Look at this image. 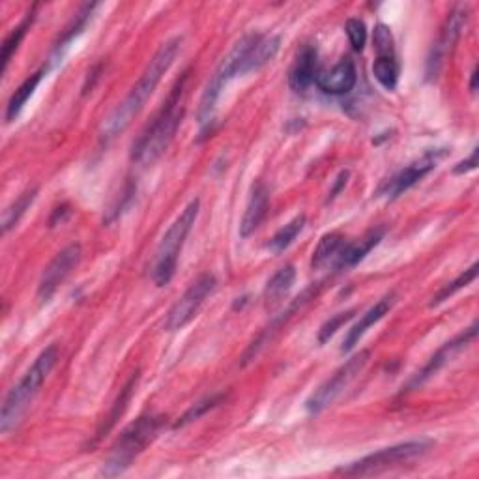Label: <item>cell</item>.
Segmentation results:
<instances>
[{
	"label": "cell",
	"mask_w": 479,
	"mask_h": 479,
	"mask_svg": "<svg viewBox=\"0 0 479 479\" xmlns=\"http://www.w3.org/2000/svg\"><path fill=\"white\" fill-rule=\"evenodd\" d=\"M180 45H182L180 38H172L157 49V52L148 62L143 76L139 77L137 84L132 88L130 94L124 98L122 103L116 105L115 111L108 118L103 120L101 128H100L101 143H105V145L111 143L116 135H120L124 130L130 126L132 120L139 115V111L145 108V103L154 94L156 86L169 72V68L172 66L176 55H179Z\"/></svg>",
	"instance_id": "cell-1"
},
{
	"label": "cell",
	"mask_w": 479,
	"mask_h": 479,
	"mask_svg": "<svg viewBox=\"0 0 479 479\" xmlns=\"http://www.w3.org/2000/svg\"><path fill=\"white\" fill-rule=\"evenodd\" d=\"M188 79L189 72H186L179 81H176L171 94L164 101L162 109L156 113V116L145 128V132L135 140V145L132 148L133 164L140 167H148L156 164L172 143V139L176 132H179V126L184 116V94Z\"/></svg>",
	"instance_id": "cell-2"
},
{
	"label": "cell",
	"mask_w": 479,
	"mask_h": 479,
	"mask_svg": "<svg viewBox=\"0 0 479 479\" xmlns=\"http://www.w3.org/2000/svg\"><path fill=\"white\" fill-rule=\"evenodd\" d=\"M59 362V347L49 345L40 356L30 365V369L25 372L23 379L17 382L3 403V411H0V431L4 435L10 433L20 425L21 418L28 411L30 403L38 395L40 387L44 386L49 372Z\"/></svg>",
	"instance_id": "cell-3"
},
{
	"label": "cell",
	"mask_w": 479,
	"mask_h": 479,
	"mask_svg": "<svg viewBox=\"0 0 479 479\" xmlns=\"http://www.w3.org/2000/svg\"><path fill=\"white\" fill-rule=\"evenodd\" d=\"M165 418L162 416H140L137 421L128 425L113 443L108 460L103 463L101 475H118L126 472L133 460L143 453L162 431Z\"/></svg>",
	"instance_id": "cell-4"
},
{
	"label": "cell",
	"mask_w": 479,
	"mask_h": 479,
	"mask_svg": "<svg viewBox=\"0 0 479 479\" xmlns=\"http://www.w3.org/2000/svg\"><path fill=\"white\" fill-rule=\"evenodd\" d=\"M201 210V201L193 199L184 210L182 214L174 220V223L169 227L165 236L157 245L154 266H152V277L157 287H165L171 283V279L176 274V266H179V257L184 247V242L193 228L195 221H197Z\"/></svg>",
	"instance_id": "cell-5"
},
{
	"label": "cell",
	"mask_w": 479,
	"mask_h": 479,
	"mask_svg": "<svg viewBox=\"0 0 479 479\" xmlns=\"http://www.w3.org/2000/svg\"><path fill=\"white\" fill-rule=\"evenodd\" d=\"M255 38H257L255 32L245 34V36L233 49H230L228 55L221 60L220 68L216 69V74L212 76V79L208 81L206 91H204L203 100H201V108H199V122L201 124H206L212 118V115H214L216 103L221 96V91L228 84V81H233L235 77L242 76L243 60L247 57V51L251 49Z\"/></svg>",
	"instance_id": "cell-6"
},
{
	"label": "cell",
	"mask_w": 479,
	"mask_h": 479,
	"mask_svg": "<svg viewBox=\"0 0 479 479\" xmlns=\"http://www.w3.org/2000/svg\"><path fill=\"white\" fill-rule=\"evenodd\" d=\"M367 362H369V350H362L356 354V356H352L347 363H343L333 372L331 379H328L324 384L318 386V389H315L311 397L306 401L307 412L315 416L326 411L328 406H331L352 384V380L360 375L363 367L367 365Z\"/></svg>",
	"instance_id": "cell-7"
},
{
	"label": "cell",
	"mask_w": 479,
	"mask_h": 479,
	"mask_svg": "<svg viewBox=\"0 0 479 479\" xmlns=\"http://www.w3.org/2000/svg\"><path fill=\"white\" fill-rule=\"evenodd\" d=\"M429 448H431V442H425V440L404 442V443H399V446L384 448L377 453H371V455L356 460V463H350L348 467H343L339 470V474H345V475L379 474L382 470L397 467L401 463H406V460H412V459L423 455Z\"/></svg>",
	"instance_id": "cell-8"
},
{
	"label": "cell",
	"mask_w": 479,
	"mask_h": 479,
	"mask_svg": "<svg viewBox=\"0 0 479 479\" xmlns=\"http://www.w3.org/2000/svg\"><path fill=\"white\" fill-rule=\"evenodd\" d=\"M216 287H218V279L212 274H203L195 279L189 285V289L184 292V296L179 298V301H176V304L169 309L165 323H164V330L179 331L184 326H188L193 318L197 316L206 298L216 291Z\"/></svg>",
	"instance_id": "cell-9"
},
{
	"label": "cell",
	"mask_w": 479,
	"mask_h": 479,
	"mask_svg": "<svg viewBox=\"0 0 479 479\" xmlns=\"http://www.w3.org/2000/svg\"><path fill=\"white\" fill-rule=\"evenodd\" d=\"M467 20H468V8L467 6H457L448 15V20H446V23H443V27L440 30V36L435 42V45L429 52V59H427V72L425 74H427L429 81L438 77L443 62H446L448 55L453 51L455 44L460 38V32H463Z\"/></svg>",
	"instance_id": "cell-10"
},
{
	"label": "cell",
	"mask_w": 479,
	"mask_h": 479,
	"mask_svg": "<svg viewBox=\"0 0 479 479\" xmlns=\"http://www.w3.org/2000/svg\"><path fill=\"white\" fill-rule=\"evenodd\" d=\"M81 245L79 243H69L68 247L51 260V264L44 270L40 285H38V299L40 304H45L52 298V294L57 292V289L66 281V277L72 274V270L81 260Z\"/></svg>",
	"instance_id": "cell-11"
},
{
	"label": "cell",
	"mask_w": 479,
	"mask_h": 479,
	"mask_svg": "<svg viewBox=\"0 0 479 479\" xmlns=\"http://www.w3.org/2000/svg\"><path fill=\"white\" fill-rule=\"evenodd\" d=\"M446 156V152H429L425 154L418 162L411 164L408 167H404L403 171H399L397 174H394L392 179H387L380 188H379V195L387 199H397L404 191H408L411 188H414L421 179H425L440 162V159Z\"/></svg>",
	"instance_id": "cell-12"
},
{
	"label": "cell",
	"mask_w": 479,
	"mask_h": 479,
	"mask_svg": "<svg viewBox=\"0 0 479 479\" xmlns=\"http://www.w3.org/2000/svg\"><path fill=\"white\" fill-rule=\"evenodd\" d=\"M475 335H477V323H474L468 330L460 331V333L455 337V339H451V341H448L446 345H443V347L435 354V356L429 360V363L425 365V367L418 372V375L411 380V384H408V387L412 389V387L421 386L425 380H429V379L435 375V372H438L443 365H446L448 362H451L460 350L467 348V347L475 339Z\"/></svg>",
	"instance_id": "cell-13"
},
{
	"label": "cell",
	"mask_w": 479,
	"mask_h": 479,
	"mask_svg": "<svg viewBox=\"0 0 479 479\" xmlns=\"http://www.w3.org/2000/svg\"><path fill=\"white\" fill-rule=\"evenodd\" d=\"M313 296H316V287H311V289H307V291L301 292V296H298V298L292 301V304L287 307L285 313H281L277 318H274V321L257 335V339H255L250 347H247V350L243 352V356H242V365H247L250 362H253V360L259 356V352L272 341V337L281 330V326L285 324V323L289 321V318H291L298 309L304 307Z\"/></svg>",
	"instance_id": "cell-14"
},
{
	"label": "cell",
	"mask_w": 479,
	"mask_h": 479,
	"mask_svg": "<svg viewBox=\"0 0 479 479\" xmlns=\"http://www.w3.org/2000/svg\"><path fill=\"white\" fill-rule=\"evenodd\" d=\"M356 81H358L356 66H354L350 59H343L333 68L324 69V72H318L316 76V86L321 88L323 92L331 96L348 94L352 88L356 86Z\"/></svg>",
	"instance_id": "cell-15"
},
{
	"label": "cell",
	"mask_w": 479,
	"mask_h": 479,
	"mask_svg": "<svg viewBox=\"0 0 479 479\" xmlns=\"http://www.w3.org/2000/svg\"><path fill=\"white\" fill-rule=\"evenodd\" d=\"M318 76V52L316 47L311 44L301 45V49L296 52L294 64L289 74V84L294 92L301 94L307 88L316 83Z\"/></svg>",
	"instance_id": "cell-16"
},
{
	"label": "cell",
	"mask_w": 479,
	"mask_h": 479,
	"mask_svg": "<svg viewBox=\"0 0 479 479\" xmlns=\"http://www.w3.org/2000/svg\"><path fill=\"white\" fill-rule=\"evenodd\" d=\"M394 304H395V294L392 292V294H386L367 313H363L360 321L348 330V333L345 337V341H343V347H341V352H350L354 347H356L360 343L362 337H363V333L372 324H377L380 321V318H384L389 313V309L394 307Z\"/></svg>",
	"instance_id": "cell-17"
},
{
	"label": "cell",
	"mask_w": 479,
	"mask_h": 479,
	"mask_svg": "<svg viewBox=\"0 0 479 479\" xmlns=\"http://www.w3.org/2000/svg\"><path fill=\"white\" fill-rule=\"evenodd\" d=\"M268 203H270V193L266 189L262 182H257L251 188L250 195V203L245 206L243 218L240 223V236L247 238L251 236L255 230L260 227L262 220L266 218V212H268Z\"/></svg>",
	"instance_id": "cell-18"
},
{
	"label": "cell",
	"mask_w": 479,
	"mask_h": 479,
	"mask_svg": "<svg viewBox=\"0 0 479 479\" xmlns=\"http://www.w3.org/2000/svg\"><path fill=\"white\" fill-rule=\"evenodd\" d=\"M384 235H386V228L379 227V228H371L369 233L358 242H347L339 259H337L335 262V268H339V270L354 268V266L362 262L369 255L372 247H377L380 243Z\"/></svg>",
	"instance_id": "cell-19"
},
{
	"label": "cell",
	"mask_w": 479,
	"mask_h": 479,
	"mask_svg": "<svg viewBox=\"0 0 479 479\" xmlns=\"http://www.w3.org/2000/svg\"><path fill=\"white\" fill-rule=\"evenodd\" d=\"M281 38L277 34H257V38L251 45V49L247 51V57L242 66V76L257 72L264 64H268L279 51Z\"/></svg>",
	"instance_id": "cell-20"
},
{
	"label": "cell",
	"mask_w": 479,
	"mask_h": 479,
	"mask_svg": "<svg viewBox=\"0 0 479 479\" xmlns=\"http://www.w3.org/2000/svg\"><path fill=\"white\" fill-rule=\"evenodd\" d=\"M294 281H296V268L292 264H287V266H283V268H279L264 287L262 298H264L266 307L277 306L279 301L291 292Z\"/></svg>",
	"instance_id": "cell-21"
},
{
	"label": "cell",
	"mask_w": 479,
	"mask_h": 479,
	"mask_svg": "<svg viewBox=\"0 0 479 479\" xmlns=\"http://www.w3.org/2000/svg\"><path fill=\"white\" fill-rule=\"evenodd\" d=\"M47 69H49L47 66L40 68L36 74H32L30 77H27L20 84V88H17V91L12 94V98H10L8 105H6V122H13L17 116L21 115V111H23V108L27 105V101L32 98L34 91H36L38 84L44 79V76L47 74Z\"/></svg>",
	"instance_id": "cell-22"
},
{
	"label": "cell",
	"mask_w": 479,
	"mask_h": 479,
	"mask_svg": "<svg viewBox=\"0 0 479 479\" xmlns=\"http://www.w3.org/2000/svg\"><path fill=\"white\" fill-rule=\"evenodd\" d=\"M347 243V238L341 233H328L318 242L316 250L313 251L311 266L315 270H321L328 264H335L339 259L343 247Z\"/></svg>",
	"instance_id": "cell-23"
},
{
	"label": "cell",
	"mask_w": 479,
	"mask_h": 479,
	"mask_svg": "<svg viewBox=\"0 0 479 479\" xmlns=\"http://www.w3.org/2000/svg\"><path fill=\"white\" fill-rule=\"evenodd\" d=\"M34 17H36V6H34L28 13L25 20L17 25L10 36L4 40V45H3V52H0V60H3V74H6V69L10 66V60L12 57L15 55V51L20 49V44L23 42V38L27 36V32L30 30L32 23H34Z\"/></svg>",
	"instance_id": "cell-24"
},
{
	"label": "cell",
	"mask_w": 479,
	"mask_h": 479,
	"mask_svg": "<svg viewBox=\"0 0 479 479\" xmlns=\"http://www.w3.org/2000/svg\"><path fill=\"white\" fill-rule=\"evenodd\" d=\"M137 380H139V372H135V375L128 380V384L120 389V395H118V399L115 401V404L111 408V414L108 416V419L103 421V425H101L100 431H98V440L101 436H105V433H109L115 427V423L120 419V416L124 414V411H126V408H128V403L132 401V395L135 392Z\"/></svg>",
	"instance_id": "cell-25"
},
{
	"label": "cell",
	"mask_w": 479,
	"mask_h": 479,
	"mask_svg": "<svg viewBox=\"0 0 479 479\" xmlns=\"http://www.w3.org/2000/svg\"><path fill=\"white\" fill-rule=\"evenodd\" d=\"M306 216L301 214V216H296L292 221H289L285 227H281L277 233L270 238L268 242V250L272 253H283L287 250V247L298 238V235L301 233V230H304L306 227Z\"/></svg>",
	"instance_id": "cell-26"
},
{
	"label": "cell",
	"mask_w": 479,
	"mask_h": 479,
	"mask_svg": "<svg viewBox=\"0 0 479 479\" xmlns=\"http://www.w3.org/2000/svg\"><path fill=\"white\" fill-rule=\"evenodd\" d=\"M36 193L38 189L36 188H30L27 191H23L20 197H17L3 214V233H10V228H13L17 223H20V220L25 216V212L30 208V204L34 203V199H36Z\"/></svg>",
	"instance_id": "cell-27"
},
{
	"label": "cell",
	"mask_w": 479,
	"mask_h": 479,
	"mask_svg": "<svg viewBox=\"0 0 479 479\" xmlns=\"http://www.w3.org/2000/svg\"><path fill=\"white\" fill-rule=\"evenodd\" d=\"M372 74L386 91H395L399 81V64L395 57H379L372 64Z\"/></svg>",
	"instance_id": "cell-28"
},
{
	"label": "cell",
	"mask_w": 479,
	"mask_h": 479,
	"mask_svg": "<svg viewBox=\"0 0 479 479\" xmlns=\"http://www.w3.org/2000/svg\"><path fill=\"white\" fill-rule=\"evenodd\" d=\"M96 6H98V4H84V6H83V10L74 17V21L69 23L68 28L64 30L62 38L59 40L57 47H55V52H62V51L68 47V44H72V40L79 36V34L84 30L86 23L91 21L92 12L96 10Z\"/></svg>",
	"instance_id": "cell-29"
},
{
	"label": "cell",
	"mask_w": 479,
	"mask_h": 479,
	"mask_svg": "<svg viewBox=\"0 0 479 479\" xmlns=\"http://www.w3.org/2000/svg\"><path fill=\"white\" fill-rule=\"evenodd\" d=\"M477 268H479V266H477V262H474L472 266H470V268L468 270H465L463 274H460L455 281H451V283H448V285L446 287H443L433 299H431V307H436V306H440L442 304V301H446V299H450L455 292H459L460 289H465V287H468L470 285V283L477 277Z\"/></svg>",
	"instance_id": "cell-30"
},
{
	"label": "cell",
	"mask_w": 479,
	"mask_h": 479,
	"mask_svg": "<svg viewBox=\"0 0 479 479\" xmlns=\"http://www.w3.org/2000/svg\"><path fill=\"white\" fill-rule=\"evenodd\" d=\"M372 45L379 57H395V47H394V34L392 28L384 23H379L372 32Z\"/></svg>",
	"instance_id": "cell-31"
},
{
	"label": "cell",
	"mask_w": 479,
	"mask_h": 479,
	"mask_svg": "<svg viewBox=\"0 0 479 479\" xmlns=\"http://www.w3.org/2000/svg\"><path fill=\"white\" fill-rule=\"evenodd\" d=\"M223 397H225L223 394H220V395H212V397H208V399L197 403L195 406H191L189 411H188L179 421H176L174 427H184V425H188V423H191V421H195V419H199L203 414H206L208 411H212V408H216V406L223 401Z\"/></svg>",
	"instance_id": "cell-32"
},
{
	"label": "cell",
	"mask_w": 479,
	"mask_h": 479,
	"mask_svg": "<svg viewBox=\"0 0 479 479\" xmlns=\"http://www.w3.org/2000/svg\"><path fill=\"white\" fill-rule=\"evenodd\" d=\"M352 316H354V311H345V313L331 316L330 321H326L321 326V330H318V343H321V345L328 343L331 337L337 333V330H339L343 324H347Z\"/></svg>",
	"instance_id": "cell-33"
},
{
	"label": "cell",
	"mask_w": 479,
	"mask_h": 479,
	"mask_svg": "<svg viewBox=\"0 0 479 479\" xmlns=\"http://www.w3.org/2000/svg\"><path fill=\"white\" fill-rule=\"evenodd\" d=\"M347 36L354 51H363L367 42L365 23L362 20H356V17H352V20L347 21Z\"/></svg>",
	"instance_id": "cell-34"
},
{
	"label": "cell",
	"mask_w": 479,
	"mask_h": 479,
	"mask_svg": "<svg viewBox=\"0 0 479 479\" xmlns=\"http://www.w3.org/2000/svg\"><path fill=\"white\" fill-rule=\"evenodd\" d=\"M477 147L472 150L470 157L468 159H463V162H459L455 167H453V172L455 174H467L470 171H475L477 169Z\"/></svg>",
	"instance_id": "cell-35"
},
{
	"label": "cell",
	"mask_w": 479,
	"mask_h": 479,
	"mask_svg": "<svg viewBox=\"0 0 479 479\" xmlns=\"http://www.w3.org/2000/svg\"><path fill=\"white\" fill-rule=\"evenodd\" d=\"M347 182H348V171H343L339 176H337V180L333 184V189L328 195V201H333L337 197V195L341 193V189L347 186Z\"/></svg>",
	"instance_id": "cell-36"
},
{
	"label": "cell",
	"mask_w": 479,
	"mask_h": 479,
	"mask_svg": "<svg viewBox=\"0 0 479 479\" xmlns=\"http://www.w3.org/2000/svg\"><path fill=\"white\" fill-rule=\"evenodd\" d=\"M470 91L475 92L477 91V68H474L472 72V81H470Z\"/></svg>",
	"instance_id": "cell-37"
}]
</instances>
